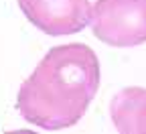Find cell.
I'll return each instance as SVG.
<instances>
[{
	"label": "cell",
	"mask_w": 146,
	"mask_h": 134,
	"mask_svg": "<svg viewBox=\"0 0 146 134\" xmlns=\"http://www.w3.org/2000/svg\"><path fill=\"white\" fill-rule=\"evenodd\" d=\"M29 21L53 37L83 31L91 23L89 0H18Z\"/></svg>",
	"instance_id": "3957f363"
},
{
	"label": "cell",
	"mask_w": 146,
	"mask_h": 134,
	"mask_svg": "<svg viewBox=\"0 0 146 134\" xmlns=\"http://www.w3.org/2000/svg\"><path fill=\"white\" fill-rule=\"evenodd\" d=\"M112 122L122 134H146V89L124 87L110 104Z\"/></svg>",
	"instance_id": "277c9868"
},
{
	"label": "cell",
	"mask_w": 146,
	"mask_h": 134,
	"mask_svg": "<svg viewBox=\"0 0 146 134\" xmlns=\"http://www.w3.org/2000/svg\"><path fill=\"white\" fill-rule=\"evenodd\" d=\"M100 87V61L83 43L53 47L18 89L21 116L43 130L77 124Z\"/></svg>",
	"instance_id": "6da1fadb"
},
{
	"label": "cell",
	"mask_w": 146,
	"mask_h": 134,
	"mask_svg": "<svg viewBox=\"0 0 146 134\" xmlns=\"http://www.w3.org/2000/svg\"><path fill=\"white\" fill-rule=\"evenodd\" d=\"M94 35L112 47L146 43V0H98L91 6Z\"/></svg>",
	"instance_id": "7a4b0ae2"
}]
</instances>
